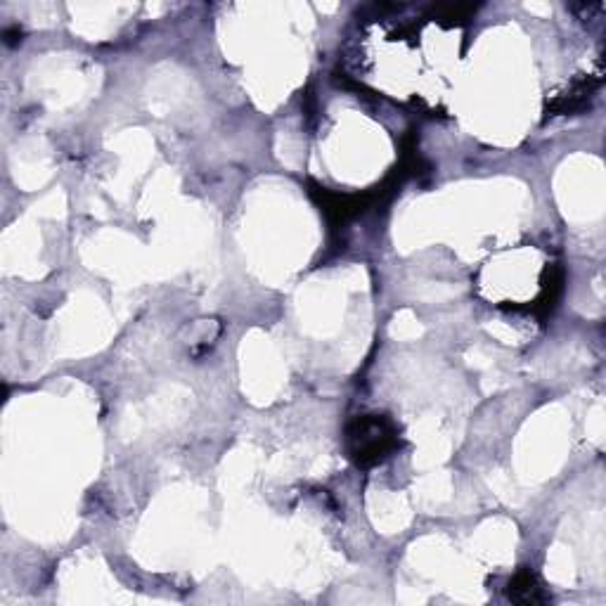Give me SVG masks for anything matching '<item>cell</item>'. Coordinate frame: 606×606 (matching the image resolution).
<instances>
[{
  "mask_svg": "<svg viewBox=\"0 0 606 606\" xmlns=\"http://www.w3.org/2000/svg\"><path fill=\"white\" fill-rule=\"evenodd\" d=\"M353 441H356V453L360 460L365 462L367 457L377 460V457H382L391 448L393 434L382 419H363V422H358V431L353 434Z\"/></svg>",
  "mask_w": 606,
  "mask_h": 606,
  "instance_id": "6da1fadb",
  "label": "cell"
}]
</instances>
